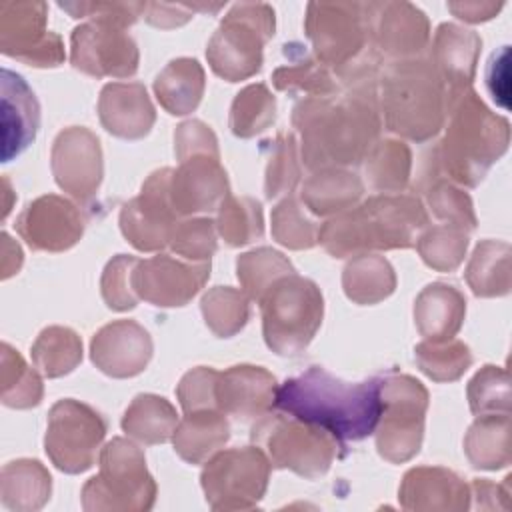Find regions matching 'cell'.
<instances>
[{
	"label": "cell",
	"mask_w": 512,
	"mask_h": 512,
	"mask_svg": "<svg viewBox=\"0 0 512 512\" xmlns=\"http://www.w3.org/2000/svg\"><path fill=\"white\" fill-rule=\"evenodd\" d=\"M274 34V12L266 4H238L210 40L208 60L216 74L242 80L262 64V44Z\"/></svg>",
	"instance_id": "5b68a950"
},
{
	"label": "cell",
	"mask_w": 512,
	"mask_h": 512,
	"mask_svg": "<svg viewBox=\"0 0 512 512\" xmlns=\"http://www.w3.org/2000/svg\"><path fill=\"white\" fill-rule=\"evenodd\" d=\"M178 172L170 176V200L176 214H192L212 210L226 194V174L218 164V156H202L182 160Z\"/></svg>",
	"instance_id": "ffe728a7"
},
{
	"label": "cell",
	"mask_w": 512,
	"mask_h": 512,
	"mask_svg": "<svg viewBox=\"0 0 512 512\" xmlns=\"http://www.w3.org/2000/svg\"><path fill=\"white\" fill-rule=\"evenodd\" d=\"M416 360L430 378L454 380L470 364V354L460 342H448V346L424 342L416 346Z\"/></svg>",
	"instance_id": "ab89813d"
},
{
	"label": "cell",
	"mask_w": 512,
	"mask_h": 512,
	"mask_svg": "<svg viewBox=\"0 0 512 512\" xmlns=\"http://www.w3.org/2000/svg\"><path fill=\"white\" fill-rule=\"evenodd\" d=\"M276 398V380L260 366H232L218 376L216 404L236 418L262 414Z\"/></svg>",
	"instance_id": "7402d4cb"
},
{
	"label": "cell",
	"mask_w": 512,
	"mask_h": 512,
	"mask_svg": "<svg viewBox=\"0 0 512 512\" xmlns=\"http://www.w3.org/2000/svg\"><path fill=\"white\" fill-rule=\"evenodd\" d=\"M220 234L230 246L248 244L262 236V210L252 198H228L220 206Z\"/></svg>",
	"instance_id": "74e56055"
},
{
	"label": "cell",
	"mask_w": 512,
	"mask_h": 512,
	"mask_svg": "<svg viewBox=\"0 0 512 512\" xmlns=\"http://www.w3.org/2000/svg\"><path fill=\"white\" fill-rule=\"evenodd\" d=\"M152 342L144 328L132 320L104 326L92 340L94 364L110 376H134L148 364Z\"/></svg>",
	"instance_id": "d6986e66"
},
{
	"label": "cell",
	"mask_w": 512,
	"mask_h": 512,
	"mask_svg": "<svg viewBox=\"0 0 512 512\" xmlns=\"http://www.w3.org/2000/svg\"><path fill=\"white\" fill-rule=\"evenodd\" d=\"M2 402L10 408H30L42 398V382L38 374L26 366L22 356L2 344Z\"/></svg>",
	"instance_id": "1f68e13d"
},
{
	"label": "cell",
	"mask_w": 512,
	"mask_h": 512,
	"mask_svg": "<svg viewBox=\"0 0 512 512\" xmlns=\"http://www.w3.org/2000/svg\"><path fill=\"white\" fill-rule=\"evenodd\" d=\"M312 64V62H310ZM308 64V68H306V72H304V86H308L310 88V80L316 84V86H320L322 90H330V82H328V76L322 72V70H314L312 66ZM302 74L298 72V68H292V70H288V68H280L276 74H274V82H276V86L278 88H282V90H288V86H292V84H300L302 86Z\"/></svg>",
	"instance_id": "681fc988"
},
{
	"label": "cell",
	"mask_w": 512,
	"mask_h": 512,
	"mask_svg": "<svg viewBox=\"0 0 512 512\" xmlns=\"http://www.w3.org/2000/svg\"><path fill=\"white\" fill-rule=\"evenodd\" d=\"M418 248L426 264L438 270H450L460 262L462 252L466 250V234L454 228L438 226L420 238Z\"/></svg>",
	"instance_id": "60d3db41"
},
{
	"label": "cell",
	"mask_w": 512,
	"mask_h": 512,
	"mask_svg": "<svg viewBox=\"0 0 512 512\" xmlns=\"http://www.w3.org/2000/svg\"><path fill=\"white\" fill-rule=\"evenodd\" d=\"M478 48V38L462 30L454 24H442L436 34V54L440 60V68L446 76L452 78H470L472 66H474V56Z\"/></svg>",
	"instance_id": "d590c367"
},
{
	"label": "cell",
	"mask_w": 512,
	"mask_h": 512,
	"mask_svg": "<svg viewBox=\"0 0 512 512\" xmlns=\"http://www.w3.org/2000/svg\"><path fill=\"white\" fill-rule=\"evenodd\" d=\"M274 404L292 418L328 432L342 446L376 430L382 414L380 380L350 384L320 366H310L276 390Z\"/></svg>",
	"instance_id": "6da1fadb"
},
{
	"label": "cell",
	"mask_w": 512,
	"mask_h": 512,
	"mask_svg": "<svg viewBox=\"0 0 512 512\" xmlns=\"http://www.w3.org/2000/svg\"><path fill=\"white\" fill-rule=\"evenodd\" d=\"M46 6L42 2L0 4V50L34 66H56L64 52L60 38L44 30Z\"/></svg>",
	"instance_id": "7c38bea8"
},
{
	"label": "cell",
	"mask_w": 512,
	"mask_h": 512,
	"mask_svg": "<svg viewBox=\"0 0 512 512\" xmlns=\"http://www.w3.org/2000/svg\"><path fill=\"white\" fill-rule=\"evenodd\" d=\"M34 364L48 378L70 372L82 358V344L78 336L60 326L46 328L32 346Z\"/></svg>",
	"instance_id": "4dcf8cb0"
},
{
	"label": "cell",
	"mask_w": 512,
	"mask_h": 512,
	"mask_svg": "<svg viewBox=\"0 0 512 512\" xmlns=\"http://www.w3.org/2000/svg\"><path fill=\"white\" fill-rule=\"evenodd\" d=\"M118 26L108 20L78 26L72 34V64L92 76L134 74L136 46Z\"/></svg>",
	"instance_id": "5bb4252c"
},
{
	"label": "cell",
	"mask_w": 512,
	"mask_h": 512,
	"mask_svg": "<svg viewBox=\"0 0 512 512\" xmlns=\"http://www.w3.org/2000/svg\"><path fill=\"white\" fill-rule=\"evenodd\" d=\"M272 230L278 242L290 248H310L316 242V226L300 212L294 200H284L272 216Z\"/></svg>",
	"instance_id": "b9f144b4"
},
{
	"label": "cell",
	"mask_w": 512,
	"mask_h": 512,
	"mask_svg": "<svg viewBox=\"0 0 512 512\" xmlns=\"http://www.w3.org/2000/svg\"><path fill=\"white\" fill-rule=\"evenodd\" d=\"M106 424L98 412L76 400L52 406L46 430V454L64 472L76 474L92 466Z\"/></svg>",
	"instance_id": "9c48e42d"
},
{
	"label": "cell",
	"mask_w": 512,
	"mask_h": 512,
	"mask_svg": "<svg viewBox=\"0 0 512 512\" xmlns=\"http://www.w3.org/2000/svg\"><path fill=\"white\" fill-rule=\"evenodd\" d=\"M362 194V184L354 174L330 170L316 174L304 188V200L316 214H328L354 202Z\"/></svg>",
	"instance_id": "d6a6232c"
},
{
	"label": "cell",
	"mask_w": 512,
	"mask_h": 512,
	"mask_svg": "<svg viewBox=\"0 0 512 512\" xmlns=\"http://www.w3.org/2000/svg\"><path fill=\"white\" fill-rule=\"evenodd\" d=\"M440 86L432 70L408 62L396 68L384 86L386 118L390 130L424 140L440 126Z\"/></svg>",
	"instance_id": "8992f818"
},
{
	"label": "cell",
	"mask_w": 512,
	"mask_h": 512,
	"mask_svg": "<svg viewBox=\"0 0 512 512\" xmlns=\"http://www.w3.org/2000/svg\"><path fill=\"white\" fill-rule=\"evenodd\" d=\"M380 394L382 424L376 436L378 452L390 462L408 460L420 448L428 394L410 376H388L380 380Z\"/></svg>",
	"instance_id": "ba28073f"
},
{
	"label": "cell",
	"mask_w": 512,
	"mask_h": 512,
	"mask_svg": "<svg viewBox=\"0 0 512 512\" xmlns=\"http://www.w3.org/2000/svg\"><path fill=\"white\" fill-rule=\"evenodd\" d=\"M274 154L266 170V196L274 198L284 190H292L298 180L296 156H294V138L280 134L274 142Z\"/></svg>",
	"instance_id": "f6af8a7d"
},
{
	"label": "cell",
	"mask_w": 512,
	"mask_h": 512,
	"mask_svg": "<svg viewBox=\"0 0 512 512\" xmlns=\"http://www.w3.org/2000/svg\"><path fill=\"white\" fill-rule=\"evenodd\" d=\"M400 496L406 508H438L436 498H460L466 496V488L452 472L440 468H418L410 470L404 476ZM444 502L448 504V508L452 506L448 498H444Z\"/></svg>",
	"instance_id": "f1b7e54d"
},
{
	"label": "cell",
	"mask_w": 512,
	"mask_h": 512,
	"mask_svg": "<svg viewBox=\"0 0 512 512\" xmlns=\"http://www.w3.org/2000/svg\"><path fill=\"white\" fill-rule=\"evenodd\" d=\"M344 290L348 298L360 304H372L394 290L390 264L378 256H358L344 270Z\"/></svg>",
	"instance_id": "f546056e"
},
{
	"label": "cell",
	"mask_w": 512,
	"mask_h": 512,
	"mask_svg": "<svg viewBox=\"0 0 512 512\" xmlns=\"http://www.w3.org/2000/svg\"><path fill=\"white\" fill-rule=\"evenodd\" d=\"M404 30L408 32L428 30L424 14L410 4H388V12L380 24L382 46H386L384 50L392 54H410L414 50L418 52L420 46L426 42V38L406 34Z\"/></svg>",
	"instance_id": "836d02e7"
},
{
	"label": "cell",
	"mask_w": 512,
	"mask_h": 512,
	"mask_svg": "<svg viewBox=\"0 0 512 512\" xmlns=\"http://www.w3.org/2000/svg\"><path fill=\"white\" fill-rule=\"evenodd\" d=\"M176 152L182 160H186L192 152L218 156L216 138H214L212 130L198 120L184 122L178 126V132H176Z\"/></svg>",
	"instance_id": "c3c4849f"
},
{
	"label": "cell",
	"mask_w": 512,
	"mask_h": 512,
	"mask_svg": "<svg viewBox=\"0 0 512 512\" xmlns=\"http://www.w3.org/2000/svg\"><path fill=\"white\" fill-rule=\"evenodd\" d=\"M424 224L426 214L418 200L376 196L330 220L318 236L330 254L344 258L366 248H406Z\"/></svg>",
	"instance_id": "7a4b0ae2"
},
{
	"label": "cell",
	"mask_w": 512,
	"mask_h": 512,
	"mask_svg": "<svg viewBox=\"0 0 512 512\" xmlns=\"http://www.w3.org/2000/svg\"><path fill=\"white\" fill-rule=\"evenodd\" d=\"M228 440V424L214 408L188 412L174 434L178 454L188 462H202Z\"/></svg>",
	"instance_id": "484cf974"
},
{
	"label": "cell",
	"mask_w": 512,
	"mask_h": 512,
	"mask_svg": "<svg viewBox=\"0 0 512 512\" xmlns=\"http://www.w3.org/2000/svg\"><path fill=\"white\" fill-rule=\"evenodd\" d=\"M40 108L26 80L4 68L2 70V162L18 156L36 136Z\"/></svg>",
	"instance_id": "44dd1931"
},
{
	"label": "cell",
	"mask_w": 512,
	"mask_h": 512,
	"mask_svg": "<svg viewBox=\"0 0 512 512\" xmlns=\"http://www.w3.org/2000/svg\"><path fill=\"white\" fill-rule=\"evenodd\" d=\"M254 436L264 438L276 466L292 468L308 478L326 472L340 446L328 432L296 418L282 420L280 416L264 420L258 430L254 428Z\"/></svg>",
	"instance_id": "30bf717a"
},
{
	"label": "cell",
	"mask_w": 512,
	"mask_h": 512,
	"mask_svg": "<svg viewBox=\"0 0 512 512\" xmlns=\"http://www.w3.org/2000/svg\"><path fill=\"white\" fill-rule=\"evenodd\" d=\"M218 376L220 374L210 368H196L182 378L178 386V396L186 414L216 406Z\"/></svg>",
	"instance_id": "7dc6e473"
},
{
	"label": "cell",
	"mask_w": 512,
	"mask_h": 512,
	"mask_svg": "<svg viewBox=\"0 0 512 512\" xmlns=\"http://www.w3.org/2000/svg\"><path fill=\"white\" fill-rule=\"evenodd\" d=\"M464 314V300L446 284H430L416 300L414 316L420 332L428 338L442 340L450 338L460 326Z\"/></svg>",
	"instance_id": "d4e9b609"
},
{
	"label": "cell",
	"mask_w": 512,
	"mask_h": 512,
	"mask_svg": "<svg viewBox=\"0 0 512 512\" xmlns=\"http://www.w3.org/2000/svg\"><path fill=\"white\" fill-rule=\"evenodd\" d=\"M236 266L240 282L244 284L246 292L256 300H262L270 284L294 272L290 262L280 252L270 248H260L240 256Z\"/></svg>",
	"instance_id": "e575fe53"
},
{
	"label": "cell",
	"mask_w": 512,
	"mask_h": 512,
	"mask_svg": "<svg viewBox=\"0 0 512 512\" xmlns=\"http://www.w3.org/2000/svg\"><path fill=\"white\" fill-rule=\"evenodd\" d=\"M102 156L98 138L86 128H68L58 134L52 148V170L56 182L66 192L86 198L102 176Z\"/></svg>",
	"instance_id": "2e32d148"
},
{
	"label": "cell",
	"mask_w": 512,
	"mask_h": 512,
	"mask_svg": "<svg viewBox=\"0 0 512 512\" xmlns=\"http://www.w3.org/2000/svg\"><path fill=\"white\" fill-rule=\"evenodd\" d=\"M98 108L106 130L122 138H140L154 122V108L142 84H108Z\"/></svg>",
	"instance_id": "603a6c76"
},
{
	"label": "cell",
	"mask_w": 512,
	"mask_h": 512,
	"mask_svg": "<svg viewBox=\"0 0 512 512\" xmlns=\"http://www.w3.org/2000/svg\"><path fill=\"white\" fill-rule=\"evenodd\" d=\"M274 120V98L262 84H254L244 88L234 104L230 126L236 136H254L256 132L264 130Z\"/></svg>",
	"instance_id": "8d00e7d4"
},
{
	"label": "cell",
	"mask_w": 512,
	"mask_h": 512,
	"mask_svg": "<svg viewBox=\"0 0 512 512\" xmlns=\"http://www.w3.org/2000/svg\"><path fill=\"white\" fill-rule=\"evenodd\" d=\"M0 496L10 510H36L50 496V474L38 460H14L2 468Z\"/></svg>",
	"instance_id": "cb8c5ba5"
},
{
	"label": "cell",
	"mask_w": 512,
	"mask_h": 512,
	"mask_svg": "<svg viewBox=\"0 0 512 512\" xmlns=\"http://www.w3.org/2000/svg\"><path fill=\"white\" fill-rule=\"evenodd\" d=\"M170 244L176 252L184 254L186 258H194V260L210 258V254L216 248L212 222L206 218L182 222L172 230Z\"/></svg>",
	"instance_id": "bcb514c9"
},
{
	"label": "cell",
	"mask_w": 512,
	"mask_h": 512,
	"mask_svg": "<svg viewBox=\"0 0 512 512\" xmlns=\"http://www.w3.org/2000/svg\"><path fill=\"white\" fill-rule=\"evenodd\" d=\"M162 106L170 114H186L196 108L204 90V72L196 60H172L154 82Z\"/></svg>",
	"instance_id": "4316f807"
},
{
	"label": "cell",
	"mask_w": 512,
	"mask_h": 512,
	"mask_svg": "<svg viewBox=\"0 0 512 512\" xmlns=\"http://www.w3.org/2000/svg\"><path fill=\"white\" fill-rule=\"evenodd\" d=\"M266 344L284 356L308 346L322 322V294L294 272L276 280L262 296Z\"/></svg>",
	"instance_id": "277c9868"
},
{
	"label": "cell",
	"mask_w": 512,
	"mask_h": 512,
	"mask_svg": "<svg viewBox=\"0 0 512 512\" xmlns=\"http://www.w3.org/2000/svg\"><path fill=\"white\" fill-rule=\"evenodd\" d=\"M102 472L84 486V508H150L154 482L146 472L142 452L122 440H112L102 450Z\"/></svg>",
	"instance_id": "52a82bcc"
},
{
	"label": "cell",
	"mask_w": 512,
	"mask_h": 512,
	"mask_svg": "<svg viewBox=\"0 0 512 512\" xmlns=\"http://www.w3.org/2000/svg\"><path fill=\"white\" fill-rule=\"evenodd\" d=\"M140 260L132 256H118L114 258L102 278V294L110 308L114 310H128L136 306V294H134V268Z\"/></svg>",
	"instance_id": "7bdbcfd3"
},
{
	"label": "cell",
	"mask_w": 512,
	"mask_h": 512,
	"mask_svg": "<svg viewBox=\"0 0 512 512\" xmlns=\"http://www.w3.org/2000/svg\"><path fill=\"white\" fill-rule=\"evenodd\" d=\"M122 428L146 444L166 442L176 428V412L164 398L140 394L126 410Z\"/></svg>",
	"instance_id": "83f0119b"
},
{
	"label": "cell",
	"mask_w": 512,
	"mask_h": 512,
	"mask_svg": "<svg viewBox=\"0 0 512 512\" xmlns=\"http://www.w3.org/2000/svg\"><path fill=\"white\" fill-rule=\"evenodd\" d=\"M408 148L400 142L386 140L374 150L372 158V180L376 188H402L408 178Z\"/></svg>",
	"instance_id": "ee69618b"
},
{
	"label": "cell",
	"mask_w": 512,
	"mask_h": 512,
	"mask_svg": "<svg viewBox=\"0 0 512 512\" xmlns=\"http://www.w3.org/2000/svg\"><path fill=\"white\" fill-rule=\"evenodd\" d=\"M170 176V168L154 172L142 186V194L122 210V232L140 250H158L170 242L176 216L170 200Z\"/></svg>",
	"instance_id": "4fadbf2b"
},
{
	"label": "cell",
	"mask_w": 512,
	"mask_h": 512,
	"mask_svg": "<svg viewBox=\"0 0 512 512\" xmlns=\"http://www.w3.org/2000/svg\"><path fill=\"white\" fill-rule=\"evenodd\" d=\"M360 8V4H310L306 28L324 62H342L356 54L364 34Z\"/></svg>",
	"instance_id": "ac0fdd59"
},
{
	"label": "cell",
	"mask_w": 512,
	"mask_h": 512,
	"mask_svg": "<svg viewBox=\"0 0 512 512\" xmlns=\"http://www.w3.org/2000/svg\"><path fill=\"white\" fill-rule=\"evenodd\" d=\"M202 312H204L206 324L218 336H230L244 326L248 318V304L244 294L228 286L226 288L218 286L204 296Z\"/></svg>",
	"instance_id": "f35d334b"
},
{
	"label": "cell",
	"mask_w": 512,
	"mask_h": 512,
	"mask_svg": "<svg viewBox=\"0 0 512 512\" xmlns=\"http://www.w3.org/2000/svg\"><path fill=\"white\" fill-rule=\"evenodd\" d=\"M268 460L258 448L220 452L202 472V486L212 508H250L262 498Z\"/></svg>",
	"instance_id": "8fae6325"
},
{
	"label": "cell",
	"mask_w": 512,
	"mask_h": 512,
	"mask_svg": "<svg viewBox=\"0 0 512 512\" xmlns=\"http://www.w3.org/2000/svg\"><path fill=\"white\" fill-rule=\"evenodd\" d=\"M20 236L36 250L70 248L82 234V220L74 206L58 196L30 202L16 220Z\"/></svg>",
	"instance_id": "e0dca14e"
},
{
	"label": "cell",
	"mask_w": 512,
	"mask_h": 512,
	"mask_svg": "<svg viewBox=\"0 0 512 512\" xmlns=\"http://www.w3.org/2000/svg\"><path fill=\"white\" fill-rule=\"evenodd\" d=\"M294 124L304 138L308 166L350 164L360 158L376 134V116L360 102L330 104L302 102L294 110Z\"/></svg>",
	"instance_id": "3957f363"
},
{
	"label": "cell",
	"mask_w": 512,
	"mask_h": 512,
	"mask_svg": "<svg viewBox=\"0 0 512 512\" xmlns=\"http://www.w3.org/2000/svg\"><path fill=\"white\" fill-rule=\"evenodd\" d=\"M134 268V292L154 306H182L204 284L210 264H182L170 256H156Z\"/></svg>",
	"instance_id": "9a60e30c"
}]
</instances>
